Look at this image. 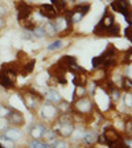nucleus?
Instances as JSON below:
<instances>
[{
    "mask_svg": "<svg viewBox=\"0 0 132 148\" xmlns=\"http://www.w3.org/2000/svg\"><path fill=\"white\" fill-rule=\"evenodd\" d=\"M74 131V126L73 123H62L61 126L58 127V132L61 136H64V138H69V136H71V132Z\"/></svg>",
    "mask_w": 132,
    "mask_h": 148,
    "instance_id": "9b49d317",
    "label": "nucleus"
},
{
    "mask_svg": "<svg viewBox=\"0 0 132 148\" xmlns=\"http://www.w3.org/2000/svg\"><path fill=\"white\" fill-rule=\"evenodd\" d=\"M123 143H124V145H126L127 148H131V139H129V138H126V139H124Z\"/></svg>",
    "mask_w": 132,
    "mask_h": 148,
    "instance_id": "ea45409f",
    "label": "nucleus"
},
{
    "mask_svg": "<svg viewBox=\"0 0 132 148\" xmlns=\"http://www.w3.org/2000/svg\"><path fill=\"white\" fill-rule=\"evenodd\" d=\"M105 61H106V58L103 57V54H101L99 57H95V58L92 60V66H94V68H98V66L103 65V62Z\"/></svg>",
    "mask_w": 132,
    "mask_h": 148,
    "instance_id": "a878e982",
    "label": "nucleus"
},
{
    "mask_svg": "<svg viewBox=\"0 0 132 148\" xmlns=\"http://www.w3.org/2000/svg\"><path fill=\"white\" fill-rule=\"evenodd\" d=\"M71 135L74 136L73 139H75V140H77V139L82 138V136H83V132L81 131V130H77V131H73V132H71Z\"/></svg>",
    "mask_w": 132,
    "mask_h": 148,
    "instance_id": "f704fd0d",
    "label": "nucleus"
},
{
    "mask_svg": "<svg viewBox=\"0 0 132 148\" xmlns=\"http://www.w3.org/2000/svg\"><path fill=\"white\" fill-rule=\"evenodd\" d=\"M0 144L3 145V148H15V144H13V140L8 139L7 136H4V135L0 136Z\"/></svg>",
    "mask_w": 132,
    "mask_h": 148,
    "instance_id": "412c9836",
    "label": "nucleus"
},
{
    "mask_svg": "<svg viewBox=\"0 0 132 148\" xmlns=\"http://www.w3.org/2000/svg\"><path fill=\"white\" fill-rule=\"evenodd\" d=\"M34 97H38L41 98V94L36 92L34 90H31V92H28V94H24V105L27 106L28 108H36L37 106V99Z\"/></svg>",
    "mask_w": 132,
    "mask_h": 148,
    "instance_id": "0eeeda50",
    "label": "nucleus"
},
{
    "mask_svg": "<svg viewBox=\"0 0 132 148\" xmlns=\"http://www.w3.org/2000/svg\"><path fill=\"white\" fill-rule=\"evenodd\" d=\"M74 148H77V147H74Z\"/></svg>",
    "mask_w": 132,
    "mask_h": 148,
    "instance_id": "09e8293b",
    "label": "nucleus"
},
{
    "mask_svg": "<svg viewBox=\"0 0 132 148\" xmlns=\"http://www.w3.org/2000/svg\"><path fill=\"white\" fill-rule=\"evenodd\" d=\"M124 32H126V33H124V34H126V37L128 38L129 41H131V27L128 25V27L126 28V31H124Z\"/></svg>",
    "mask_w": 132,
    "mask_h": 148,
    "instance_id": "58836bf2",
    "label": "nucleus"
},
{
    "mask_svg": "<svg viewBox=\"0 0 132 148\" xmlns=\"http://www.w3.org/2000/svg\"><path fill=\"white\" fill-rule=\"evenodd\" d=\"M32 33H33V36L37 37V38H41V37L45 36V31H44L42 27H34L33 29H32Z\"/></svg>",
    "mask_w": 132,
    "mask_h": 148,
    "instance_id": "5701e85b",
    "label": "nucleus"
},
{
    "mask_svg": "<svg viewBox=\"0 0 132 148\" xmlns=\"http://www.w3.org/2000/svg\"><path fill=\"white\" fill-rule=\"evenodd\" d=\"M85 74L86 73H79V74H74V85H77V86H85V83H86V77H85Z\"/></svg>",
    "mask_w": 132,
    "mask_h": 148,
    "instance_id": "6ab92c4d",
    "label": "nucleus"
},
{
    "mask_svg": "<svg viewBox=\"0 0 132 148\" xmlns=\"http://www.w3.org/2000/svg\"><path fill=\"white\" fill-rule=\"evenodd\" d=\"M4 25H5V23H4V20H1V18H0V28H1V27H4Z\"/></svg>",
    "mask_w": 132,
    "mask_h": 148,
    "instance_id": "79ce46f5",
    "label": "nucleus"
},
{
    "mask_svg": "<svg viewBox=\"0 0 132 148\" xmlns=\"http://www.w3.org/2000/svg\"><path fill=\"white\" fill-rule=\"evenodd\" d=\"M44 31H45V33H48L49 36H53V34L55 33V27H54V24L53 23H46L45 24V27H44Z\"/></svg>",
    "mask_w": 132,
    "mask_h": 148,
    "instance_id": "4be33fe9",
    "label": "nucleus"
},
{
    "mask_svg": "<svg viewBox=\"0 0 132 148\" xmlns=\"http://www.w3.org/2000/svg\"><path fill=\"white\" fill-rule=\"evenodd\" d=\"M111 98H112V101H118V99L120 98V92H119V90L118 89H112L111 90Z\"/></svg>",
    "mask_w": 132,
    "mask_h": 148,
    "instance_id": "473e14b6",
    "label": "nucleus"
},
{
    "mask_svg": "<svg viewBox=\"0 0 132 148\" xmlns=\"http://www.w3.org/2000/svg\"><path fill=\"white\" fill-rule=\"evenodd\" d=\"M40 13L44 16V17L48 18H53L57 15V9L52 5V4H44V5L40 7Z\"/></svg>",
    "mask_w": 132,
    "mask_h": 148,
    "instance_id": "1a4fd4ad",
    "label": "nucleus"
},
{
    "mask_svg": "<svg viewBox=\"0 0 132 148\" xmlns=\"http://www.w3.org/2000/svg\"><path fill=\"white\" fill-rule=\"evenodd\" d=\"M60 108H61V110H64V111H66V110H69L70 107H69V105L65 102V103H62V105H61V107H60Z\"/></svg>",
    "mask_w": 132,
    "mask_h": 148,
    "instance_id": "a19ab883",
    "label": "nucleus"
},
{
    "mask_svg": "<svg viewBox=\"0 0 132 148\" xmlns=\"http://www.w3.org/2000/svg\"><path fill=\"white\" fill-rule=\"evenodd\" d=\"M21 37L23 38H25V40H32V38H33V33H32V31L24 29V32L21 33Z\"/></svg>",
    "mask_w": 132,
    "mask_h": 148,
    "instance_id": "7c9ffc66",
    "label": "nucleus"
},
{
    "mask_svg": "<svg viewBox=\"0 0 132 148\" xmlns=\"http://www.w3.org/2000/svg\"><path fill=\"white\" fill-rule=\"evenodd\" d=\"M111 8L118 13H123L126 16L128 25H129V23H131V11H129L128 0H112L111 1Z\"/></svg>",
    "mask_w": 132,
    "mask_h": 148,
    "instance_id": "f03ea898",
    "label": "nucleus"
},
{
    "mask_svg": "<svg viewBox=\"0 0 132 148\" xmlns=\"http://www.w3.org/2000/svg\"><path fill=\"white\" fill-rule=\"evenodd\" d=\"M7 120H8V123L21 126V124H24V115L16 110H9L8 115H7Z\"/></svg>",
    "mask_w": 132,
    "mask_h": 148,
    "instance_id": "423d86ee",
    "label": "nucleus"
},
{
    "mask_svg": "<svg viewBox=\"0 0 132 148\" xmlns=\"http://www.w3.org/2000/svg\"><path fill=\"white\" fill-rule=\"evenodd\" d=\"M90 11V4H78L77 7H74V9H71V12H69L66 15V17H70L71 23H79L85 16L89 13Z\"/></svg>",
    "mask_w": 132,
    "mask_h": 148,
    "instance_id": "f257e3e1",
    "label": "nucleus"
},
{
    "mask_svg": "<svg viewBox=\"0 0 132 148\" xmlns=\"http://www.w3.org/2000/svg\"><path fill=\"white\" fill-rule=\"evenodd\" d=\"M34 65H36V61L32 60V61H28L27 64L24 65V68H23V75H28V74H31L34 69Z\"/></svg>",
    "mask_w": 132,
    "mask_h": 148,
    "instance_id": "aec40b11",
    "label": "nucleus"
},
{
    "mask_svg": "<svg viewBox=\"0 0 132 148\" xmlns=\"http://www.w3.org/2000/svg\"><path fill=\"white\" fill-rule=\"evenodd\" d=\"M55 31L58 32H64L65 29H68V17H60L55 20L54 23Z\"/></svg>",
    "mask_w": 132,
    "mask_h": 148,
    "instance_id": "4468645a",
    "label": "nucleus"
},
{
    "mask_svg": "<svg viewBox=\"0 0 132 148\" xmlns=\"http://www.w3.org/2000/svg\"><path fill=\"white\" fill-rule=\"evenodd\" d=\"M46 99H48L49 102L55 103V102L61 101V95H60L58 91H55V90H49V91L46 92Z\"/></svg>",
    "mask_w": 132,
    "mask_h": 148,
    "instance_id": "a211bd4d",
    "label": "nucleus"
},
{
    "mask_svg": "<svg viewBox=\"0 0 132 148\" xmlns=\"http://www.w3.org/2000/svg\"><path fill=\"white\" fill-rule=\"evenodd\" d=\"M42 136L48 140V142H52L53 139H54V131H53V130H50V131H44Z\"/></svg>",
    "mask_w": 132,
    "mask_h": 148,
    "instance_id": "c756f323",
    "label": "nucleus"
},
{
    "mask_svg": "<svg viewBox=\"0 0 132 148\" xmlns=\"http://www.w3.org/2000/svg\"><path fill=\"white\" fill-rule=\"evenodd\" d=\"M3 13H4V8L3 7H0V15H3Z\"/></svg>",
    "mask_w": 132,
    "mask_h": 148,
    "instance_id": "37998d69",
    "label": "nucleus"
},
{
    "mask_svg": "<svg viewBox=\"0 0 132 148\" xmlns=\"http://www.w3.org/2000/svg\"><path fill=\"white\" fill-rule=\"evenodd\" d=\"M4 136H7V138L11 139V140H17V139L21 138V134H20V131H18V130L9 128V130H7V131H5Z\"/></svg>",
    "mask_w": 132,
    "mask_h": 148,
    "instance_id": "f3484780",
    "label": "nucleus"
},
{
    "mask_svg": "<svg viewBox=\"0 0 132 148\" xmlns=\"http://www.w3.org/2000/svg\"><path fill=\"white\" fill-rule=\"evenodd\" d=\"M3 110H4V108H3V106L0 105V114H1V112H3Z\"/></svg>",
    "mask_w": 132,
    "mask_h": 148,
    "instance_id": "c03bdc74",
    "label": "nucleus"
},
{
    "mask_svg": "<svg viewBox=\"0 0 132 148\" xmlns=\"http://www.w3.org/2000/svg\"><path fill=\"white\" fill-rule=\"evenodd\" d=\"M53 148H66V143L64 140H57L53 143Z\"/></svg>",
    "mask_w": 132,
    "mask_h": 148,
    "instance_id": "72a5a7b5",
    "label": "nucleus"
},
{
    "mask_svg": "<svg viewBox=\"0 0 132 148\" xmlns=\"http://www.w3.org/2000/svg\"><path fill=\"white\" fill-rule=\"evenodd\" d=\"M16 81V73L9 69H3V71L0 73V86H3L4 89H11L13 87V83Z\"/></svg>",
    "mask_w": 132,
    "mask_h": 148,
    "instance_id": "7ed1b4c3",
    "label": "nucleus"
},
{
    "mask_svg": "<svg viewBox=\"0 0 132 148\" xmlns=\"http://www.w3.org/2000/svg\"><path fill=\"white\" fill-rule=\"evenodd\" d=\"M23 27H24V29H28V31H32L36 25L33 24V23H23Z\"/></svg>",
    "mask_w": 132,
    "mask_h": 148,
    "instance_id": "c9c22d12",
    "label": "nucleus"
},
{
    "mask_svg": "<svg viewBox=\"0 0 132 148\" xmlns=\"http://www.w3.org/2000/svg\"><path fill=\"white\" fill-rule=\"evenodd\" d=\"M112 24H114V16L111 15V13H106V15L101 18V21L98 23V25L95 27L94 33L98 34V36H103V34H105V31L108 27H111Z\"/></svg>",
    "mask_w": 132,
    "mask_h": 148,
    "instance_id": "20e7f679",
    "label": "nucleus"
},
{
    "mask_svg": "<svg viewBox=\"0 0 132 148\" xmlns=\"http://www.w3.org/2000/svg\"><path fill=\"white\" fill-rule=\"evenodd\" d=\"M92 105L91 102H90L89 98H86V97H82V98H79L77 101V103H75V110L79 111V112H89L90 110H91Z\"/></svg>",
    "mask_w": 132,
    "mask_h": 148,
    "instance_id": "6e6552de",
    "label": "nucleus"
},
{
    "mask_svg": "<svg viewBox=\"0 0 132 148\" xmlns=\"http://www.w3.org/2000/svg\"><path fill=\"white\" fill-rule=\"evenodd\" d=\"M44 131H45V127H44L42 124H36L34 127H32V130H31V135H32V138H33V139L38 140V139L42 138Z\"/></svg>",
    "mask_w": 132,
    "mask_h": 148,
    "instance_id": "ddd939ff",
    "label": "nucleus"
},
{
    "mask_svg": "<svg viewBox=\"0 0 132 148\" xmlns=\"http://www.w3.org/2000/svg\"><path fill=\"white\" fill-rule=\"evenodd\" d=\"M124 102H126V105L128 106V107H131V106H132V97H131V94H129V92L126 95V99H124Z\"/></svg>",
    "mask_w": 132,
    "mask_h": 148,
    "instance_id": "e433bc0d",
    "label": "nucleus"
},
{
    "mask_svg": "<svg viewBox=\"0 0 132 148\" xmlns=\"http://www.w3.org/2000/svg\"><path fill=\"white\" fill-rule=\"evenodd\" d=\"M55 115V108L50 105H45L42 106V110H41V116L44 119H50Z\"/></svg>",
    "mask_w": 132,
    "mask_h": 148,
    "instance_id": "f8f14e48",
    "label": "nucleus"
},
{
    "mask_svg": "<svg viewBox=\"0 0 132 148\" xmlns=\"http://www.w3.org/2000/svg\"><path fill=\"white\" fill-rule=\"evenodd\" d=\"M62 48V41L61 40H57L54 41V42H52L49 46H48V49L49 50H58Z\"/></svg>",
    "mask_w": 132,
    "mask_h": 148,
    "instance_id": "bb28decb",
    "label": "nucleus"
},
{
    "mask_svg": "<svg viewBox=\"0 0 132 148\" xmlns=\"http://www.w3.org/2000/svg\"><path fill=\"white\" fill-rule=\"evenodd\" d=\"M17 11H18V20H20V23L24 21V20H27L28 17H29V15L32 13V7L28 5L25 1H18L17 3Z\"/></svg>",
    "mask_w": 132,
    "mask_h": 148,
    "instance_id": "39448f33",
    "label": "nucleus"
},
{
    "mask_svg": "<svg viewBox=\"0 0 132 148\" xmlns=\"http://www.w3.org/2000/svg\"><path fill=\"white\" fill-rule=\"evenodd\" d=\"M7 124H8V120H7V118L0 119V130H5Z\"/></svg>",
    "mask_w": 132,
    "mask_h": 148,
    "instance_id": "4c0bfd02",
    "label": "nucleus"
},
{
    "mask_svg": "<svg viewBox=\"0 0 132 148\" xmlns=\"http://www.w3.org/2000/svg\"><path fill=\"white\" fill-rule=\"evenodd\" d=\"M50 1H52V5L54 7L55 9H64L65 4H66L65 0H50Z\"/></svg>",
    "mask_w": 132,
    "mask_h": 148,
    "instance_id": "393cba45",
    "label": "nucleus"
},
{
    "mask_svg": "<svg viewBox=\"0 0 132 148\" xmlns=\"http://www.w3.org/2000/svg\"><path fill=\"white\" fill-rule=\"evenodd\" d=\"M82 138H83V142L86 143V144H94L96 142V139H98V135L94 131H89V132L83 134Z\"/></svg>",
    "mask_w": 132,
    "mask_h": 148,
    "instance_id": "2eb2a0df",
    "label": "nucleus"
},
{
    "mask_svg": "<svg viewBox=\"0 0 132 148\" xmlns=\"http://www.w3.org/2000/svg\"><path fill=\"white\" fill-rule=\"evenodd\" d=\"M106 1H112V0H106Z\"/></svg>",
    "mask_w": 132,
    "mask_h": 148,
    "instance_id": "49530a36",
    "label": "nucleus"
},
{
    "mask_svg": "<svg viewBox=\"0 0 132 148\" xmlns=\"http://www.w3.org/2000/svg\"><path fill=\"white\" fill-rule=\"evenodd\" d=\"M29 148H50V147L46 144V143H40L38 140H36V139H34L33 142L29 144Z\"/></svg>",
    "mask_w": 132,
    "mask_h": 148,
    "instance_id": "b1692460",
    "label": "nucleus"
},
{
    "mask_svg": "<svg viewBox=\"0 0 132 148\" xmlns=\"http://www.w3.org/2000/svg\"><path fill=\"white\" fill-rule=\"evenodd\" d=\"M103 136H105V139H106V143H108V144H111V143L116 142L118 139L120 138L119 134L116 132V130L112 128V127H110V128L106 130L105 134H103Z\"/></svg>",
    "mask_w": 132,
    "mask_h": 148,
    "instance_id": "9d476101",
    "label": "nucleus"
},
{
    "mask_svg": "<svg viewBox=\"0 0 132 148\" xmlns=\"http://www.w3.org/2000/svg\"><path fill=\"white\" fill-rule=\"evenodd\" d=\"M110 148H127L126 145H124V143H123V139L122 138H119L116 140V142H114V143H111L110 144Z\"/></svg>",
    "mask_w": 132,
    "mask_h": 148,
    "instance_id": "cd10ccee",
    "label": "nucleus"
},
{
    "mask_svg": "<svg viewBox=\"0 0 132 148\" xmlns=\"http://www.w3.org/2000/svg\"><path fill=\"white\" fill-rule=\"evenodd\" d=\"M85 94H86V87L85 86H77V89H75V97L82 98V97H85Z\"/></svg>",
    "mask_w": 132,
    "mask_h": 148,
    "instance_id": "c85d7f7f",
    "label": "nucleus"
},
{
    "mask_svg": "<svg viewBox=\"0 0 132 148\" xmlns=\"http://www.w3.org/2000/svg\"><path fill=\"white\" fill-rule=\"evenodd\" d=\"M123 87L126 90H131L132 89V81H131V78H124L123 79Z\"/></svg>",
    "mask_w": 132,
    "mask_h": 148,
    "instance_id": "2f4dec72",
    "label": "nucleus"
},
{
    "mask_svg": "<svg viewBox=\"0 0 132 148\" xmlns=\"http://www.w3.org/2000/svg\"><path fill=\"white\" fill-rule=\"evenodd\" d=\"M65 1H74V0H65Z\"/></svg>",
    "mask_w": 132,
    "mask_h": 148,
    "instance_id": "a18cd8bd",
    "label": "nucleus"
},
{
    "mask_svg": "<svg viewBox=\"0 0 132 148\" xmlns=\"http://www.w3.org/2000/svg\"><path fill=\"white\" fill-rule=\"evenodd\" d=\"M0 148H3V145H1V144H0Z\"/></svg>",
    "mask_w": 132,
    "mask_h": 148,
    "instance_id": "de8ad7c7",
    "label": "nucleus"
},
{
    "mask_svg": "<svg viewBox=\"0 0 132 148\" xmlns=\"http://www.w3.org/2000/svg\"><path fill=\"white\" fill-rule=\"evenodd\" d=\"M120 34V28L118 24H112L111 27H108L107 29L105 31V34L103 36H111V37H115V36H119Z\"/></svg>",
    "mask_w": 132,
    "mask_h": 148,
    "instance_id": "dca6fc26",
    "label": "nucleus"
}]
</instances>
